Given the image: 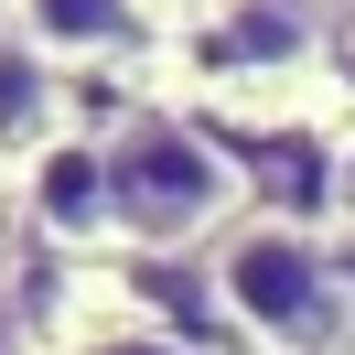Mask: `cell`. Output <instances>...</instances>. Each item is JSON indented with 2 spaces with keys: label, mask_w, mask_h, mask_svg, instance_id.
<instances>
[{
  "label": "cell",
  "mask_w": 355,
  "mask_h": 355,
  "mask_svg": "<svg viewBox=\"0 0 355 355\" xmlns=\"http://www.w3.org/2000/svg\"><path fill=\"white\" fill-rule=\"evenodd\" d=\"M216 291H226V312H237L248 334H269V345H291V355H312L334 323H345L334 259L312 237H291V226H248V237L216 259Z\"/></svg>",
  "instance_id": "obj_1"
},
{
  "label": "cell",
  "mask_w": 355,
  "mask_h": 355,
  "mask_svg": "<svg viewBox=\"0 0 355 355\" xmlns=\"http://www.w3.org/2000/svg\"><path fill=\"white\" fill-rule=\"evenodd\" d=\"M226 194H237V173L173 119H140L108 151V216L130 237H194L205 216H226Z\"/></svg>",
  "instance_id": "obj_2"
},
{
  "label": "cell",
  "mask_w": 355,
  "mask_h": 355,
  "mask_svg": "<svg viewBox=\"0 0 355 355\" xmlns=\"http://www.w3.org/2000/svg\"><path fill=\"white\" fill-rule=\"evenodd\" d=\"M33 205H44V226H65V237L108 226V162H97V151H54L44 183H33Z\"/></svg>",
  "instance_id": "obj_3"
},
{
  "label": "cell",
  "mask_w": 355,
  "mask_h": 355,
  "mask_svg": "<svg viewBox=\"0 0 355 355\" xmlns=\"http://www.w3.org/2000/svg\"><path fill=\"white\" fill-rule=\"evenodd\" d=\"M130 33V0H22V44H54V54H97Z\"/></svg>",
  "instance_id": "obj_4"
},
{
  "label": "cell",
  "mask_w": 355,
  "mask_h": 355,
  "mask_svg": "<svg viewBox=\"0 0 355 355\" xmlns=\"http://www.w3.org/2000/svg\"><path fill=\"white\" fill-rule=\"evenodd\" d=\"M33 119H44V54L0 44V130H33Z\"/></svg>",
  "instance_id": "obj_5"
},
{
  "label": "cell",
  "mask_w": 355,
  "mask_h": 355,
  "mask_svg": "<svg viewBox=\"0 0 355 355\" xmlns=\"http://www.w3.org/2000/svg\"><path fill=\"white\" fill-rule=\"evenodd\" d=\"M87 355H183V345H173V334H97Z\"/></svg>",
  "instance_id": "obj_6"
},
{
  "label": "cell",
  "mask_w": 355,
  "mask_h": 355,
  "mask_svg": "<svg viewBox=\"0 0 355 355\" xmlns=\"http://www.w3.org/2000/svg\"><path fill=\"white\" fill-rule=\"evenodd\" d=\"M345 87H355V44H345Z\"/></svg>",
  "instance_id": "obj_7"
},
{
  "label": "cell",
  "mask_w": 355,
  "mask_h": 355,
  "mask_svg": "<svg viewBox=\"0 0 355 355\" xmlns=\"http://www.w3.org/2000/svg\"><path fill=\"white\" fill-rule=\"evenodd\" d=\"M183 11H194V0H183Z\"/></svg>",
  "instance_id": "obj_8"
}]
</instances>
